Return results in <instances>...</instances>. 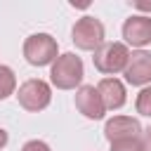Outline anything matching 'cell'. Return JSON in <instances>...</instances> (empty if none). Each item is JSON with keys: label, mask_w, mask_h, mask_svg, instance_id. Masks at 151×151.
Returning <instances> with one entry per match:
<instances>
[{"label": "cell", "mask_w": 151, "mask_h": 151, "mask_svg": "<svg viewBox=\"0 0 151 151\" xmlns=\"http://www.w3.org/2000/svg\"><path fill=\"white\" fill-rule=\"evenodd\" d=\"M106 28L97 17H80L73 28H71V40L78 50L85 52H97L106 40Z\"/></svg>", "instance_id": "cell-3"}, {"label": "cell", "mask_w": 151, "mask_h": 151, "mask_svg": "<svg viewBox=\"0 0 151 151\" xmlns=\"http://www.w3.org/2000/svg\"><path fill=\"white\" fill-rule=\"evenodd\" d=\"M123 76L134 87H149V83H151V52H146V50L132 52Z\"/></svg>", "instance_id": "cell-7"}, {"label": "cell", "mask_w": 151, "mask_h": 151, "mask_svg": "<svg viewBox=\"0 0 151 151\" xmlns=\"http://www.w3.org/2000/svg\"><path fill=\"white\" fill-rule=\"evenodd\" d=\"M17 99H19L21 109H26L31 113H38V111H42V109L50 106V101H52V87H50V83H45L40 78H28L26 83L19 85Z\"/></svg>", "instance_id": "cell-5"}, {"label": "cell", "mask_w": 151, "mask_h": 151, "mask_svg": "<svg viewBox=\"0 0 151 151\" xmlns=\"http://www.w3.org/2000/svg\"><path fill=\"white\" fill-rule=\"evenodd\" d=\"M59 57L57 38L50 33H33L24 40V59L31 66H52Z\"/></svg>", "instance_id": "cell-2"}, {"label": "cell", "mask_w": 151, "mask_h": 151, "mask_svg": "<svg viewBox=\"0 0 151 151\" xmlns=\"http://www.w3.org/2000/svg\"><path fill=\"white\" fill-rule=\"evenodd\" d=\"M123 38L125 45H132L137 50H144L151 45V17L149 14H132L123 24Z\"/></svg>", "instance_id": "cell-8"}, {"label": "cell", "mask_w": 151, "mask_h": 151, "mask_svg": "<svg viewBox=\"0 0 151 151\" xmlns=\"http://www.w3.org/2000/svg\"><path fill=\"white\" fill-rule=\"evenodd\" d=\"M97 90H99V94H101V99H104L106 111H118V109H123L125 101H127L125 85H123L118 78H111V76L101 78V80L97 83Z\"/></svg>", "instance_id": "cell-10"}, {"label": "cell", "mask_w": 151, "mask_h": 151, "mask_svg": "<svg viewBox=\"0 0 151 151\" xmlns=\"http://www.w3.org/2000/svg\"><path fill=\"white\" fill-rule=\"evenodd\" d=\"M144 127L137 118L132 116H113L104 123V137L109 142H118V139H132V137H142Z\"/></svg>", "instance_id": "cell-9"}, {"label": "cell", "mask_w": 151, "mask_h": 151, "mask_svg": "<svg viewBox=\"0 0 151 151\" xmlns=\"http://www.w3.org/2000/svg\"><path fill=\"white\" fill-rule=\"evenodd\" d=\"M127 59H130V50H127L125 42H104L94 52V57H92L94 68L99 73L113 76V78H116V73H123L125 71Z\"/></svg>", "instance_id": "cell-4"}, {"label": "cell", "mask_w": 151, "mask_h": 151, "mask_svg": "<svg viewBox=\"0 0 151 151\" xmlns=\"http://www.w3.org/2000/svg\"><path fill=\"white\" fill-rule=\"evenodd\" d=\"M21 151H52V149H50V144L42 142V139H28V142L21 146Z\"/></svg>", "instance_id": "cell-14"}, {"label": "cell", "mask_w": 151, "mask_h": 151, "mask_svg": "<svg viewBox=\"0 0 151 151\" xmlns=\"http://www.w3.org/2000/svg\"><path fill=\"white\" fill-rule=\"evenodd\" d=\"M132 5H134L139 12H149V17H151V2H149V0H134Z\"/></svg>", "instance_id": "cell-16"}, {"label": "cell", "mask_w": 151, "mask_h": 151, "mask_svg": "<svg viewBox=\"0 0 151 151\" xmlns=\"http://www.w3.org/2000/svg\"><path fill=\"white\" fill-rule=\"evenodd\" d=\"M83 78H85V66L76 52L59 54L50 68V80L57 90H78L83 85Z\"/></svg>", "instance_id": "cell-1"}, {"label": "cell", "mask_w": 151, "mask_h": 151, "mask_svg": "<svg viewBox=\"0 0 151 151\" xmlns=\"http://www.w3.org/2000/svg\"><path fill=\"white\" fill-rule=\"evenodd\" d=\"M7 142H9V137H7V132L0 127V149H5V146H7Z\"/></svg>", "instance_id": "cell-17"}, {"label": "cell", "mask_w": 151, "mask_h": 151, "mask_svg": "<svg viewBox=\"0 0 151 151\" xmlns=\"http://www.w3.org/2000/svg\"><path fill=\"white\" fill-rule=\"evenodd\" d=\"M134 106H137V113L151 118V85H149V87H142V92L137 94Z\"/></svg>", "instance_id": "cell-12"}, {"label": "cell", "mask_w": 151, "mask_h": 151, "mask_svg": "<svg viewBox=\"0 0 151 151\" xmlns=\"http://www.w3.org/2000/svg\"><path fill=\"white\" fill-rule=\"evenodd\" d=\"M76 109L87 118V120H101L106 113L104 99L97 90V85H80L76 90Z\"/></svg>", "instance_id": "cell-6"}, {"label": "cell", "mask_w": 151, "mask_h": 151, "mask_svg": "<svg viewBox=\"0 0 151 151\" xmlns=\"http://www.w3.org/2000/svg\"><path fill=\"white\" fill-rule=\"evenodd\" d=\"M12 94H17V76L9 66L0 64V101H5Z\"/></svg>", "instance_id": "cell-11"}, {"label": "cell", "mask_w": 151, "mask_h": 151, "mask_svg": "<svg viewBox=\"0 0 151 151\" xmlns=\"http://www.w3.org/2000/svg\"><path fill=\"white\" fill-rule=\"evenodd\" d=\"M111 151H144V149H142V137L111 142Z\"/></svg>", "instance_id": "cell-13"}, {"label": "cell", "mask_w": 151, "mask_h": 151, "mask_svg": "<svg viewBox=\"0 0 151 151\" xmlns=\"http://www.w3.org/2000/svg\"><path fill=\"white\" fill-rule=\"evenodd\" d=\"M142 149L144 151H151V125L144 127V132H142Z\"/></svg>", "instance_id": "cell-15"}]
</instances>
